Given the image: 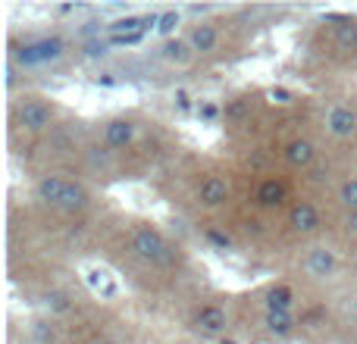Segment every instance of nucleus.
Listing matches in <instances>:
<instances>
[{
	"instance_id": "obj_5",
	"label": "nucleus",
	"mask_w": 357,
	"mask_h": 344,
	"mask_svg": "<svg viewBox=\"0 0 357 344\" xmlns=\"http://www.w3.org/2000/svg\"><path fill=\"white\" fill-rule=\"evenodd\" d=\"M326 129L333 132L335 138H351L357 132V116L354 110H348V107H333L326 116Z\"/></svg>"
},
{
	"instance_id": "obj_2",
	"label": "nucleus",
	"mask_w": 357,
	"mask_h": 344,
	"mask_svg": "<svg viewBox=\"0 0 357 344\" xmlns=\"http://www.w3.org/2000/svg\"><path fill=\"white\" fill-rule=\"evenodd\" d=\"M132 247H135L138 257L151 260V263H169V260H173V253H169V244L163 241L160 232H154V228H138Z\"/></svg>"
},
{
	"instance_id": "obj_1",
	"label": "nucleus",
	"mask_w": 357,
	"mask_h": 344,
	"mask_svg": "<svg viewBox=\"0 0 357 344\" xmlns=\"http://www.w3.org/2000/svg\"><path fill=\"white\" fill-rule=\"evenodd\" d=\"M63 54H66V41L63 38H35V41H25L19 47H13L10 60L22 69H38V66L56 63Z\"/></svg>"
},
{
	"instance_id": "obj_17",
	"label": "nucleus",
	"mask_w": 357,
	"mask_h": 344,
	"mask_svg": "<svg viewBox=\"0 0 357 344\" xmlns=\"http://www.w3.org/2000/svg\"><path fill=\"white\" fill-rule=\"evenodd\" d=\"M266 332L270 335H289L295 329V316L291 313H266Z\"/></svg>"
},
{
	"instance_id": "obj_22",
	"label": "nucleus",
	"mask_w": 357,
	"mask_h": 344,
	"mask_svg": "<svg viewBox=\"0 0 357 344\" xmlns=\"http://www.w3.org/2000/svg\"><path fill=\"white\" fill-rule=\"evenodd\" d=\"M3 85H6V91H13V88H16V63H13V60L3 63Z\"/></svg>"
},
{
	"instance_id": "obj_11",
	"label": "nucleus",
	"mask_w": 357,
	"mask_h": 344,
	"mask_svg": "<svg viewBox=\"0 0 357 344\" xmlns=\"http://www.w3.org/2000/svg\"><path fill=\"white\" fill-rule=\"evenodd\" d=\"M285 160H289L291 166H310V163L317 160V150H314L310 141L298 138V141H291L289 148H285Z\"/></svg>"
},
{
	"instance_id": "obj_10",
	"label": "nucleus",
	"mask_w": 357,
	"mask_h": 344,
	"mask_svg": "<svg viewBox=\"0 0 357 344\" xmlns=\"http://www.w3.org/2000/svg\"><path fill=\"white\" fill-rule=\"evenodd\" d=\"M63 191H66V182H63L60 175H44L41 182H38V201H44V203H54V207H60V201H63Z\"/></svg>"
},
{
	"instance_id": "obj_14",
	"label": "nucleus",
	"mask_w": 357,
	"mask_h": 344,
	"mask_svg": "<svg viewBox=\"0 0 357 344\" xmlns=\"http://www.w3.org/2000/svg\"><path fill=\"white\" fill-rule=\"evenodd\" d=\"M191 44L182 41V38H169L167 44H163V60L167 63H176V66H185V63L191 60Z\"/></svg>"
},
{
	"instance_id": "obj_21",
	"label": "nucleus",
	"mask_w": 357,
	"mask_h": 344,
	"mask_svg": "<svg viewBox=\"0 0 357 344\" xmlns=\"http://www.w3.org/2000/svg\"><path fill=\"white\" fill-rule=\"evenodd\" d=\"M182 22V13H176V10H169V13H163L160 19H157V31H160V35H173L176 31V25Z\"/></svg>"
},
{
	"instance_id": "obj_18",
	"label": "nucleus",
	"mask_w": 357,
	"mask_h": 344,
	"mask_svg": "<svg viewBox=\"0 0 357 344\" xmlns=\"http://www.w3.org/2000/svg\"><path fill=\"white\" fill-rule=\"evenodd\" d=\"M339 203H342V207H348L351 213H357V178H348V182H342Z\"/></svg>"
},
{
	"instance_id": "obj_29",
	"label": "nucleus",
	"mask_w": 357,
	"mask_h": 344,
	"mask_svg": "<svg viewBox=\"0 0 357 344\" xmlns=\"http://www.w3.org/2000/svg\"><path fill=\"white\" fill-rule=\"evenodd\" d=\"M220 344H238V341H220Z\"/></svg>"
},
{
	"instance_id": "obj_12",
	"label": "nucleus",
	"mask_w": 357,
	"mask_h": 344,
	"mask_svg": "<svg viewBox=\"0 0 357 344\" xmlns=\"http://www.w3.org/2000/svg\"><path fill=\"white\" fill-rule=\"evenodd\" d=\"M216 41H220V35H216L213 25H195L188 35V44L195 50H201V54H207V50L216 47Z\"/></svg>"
},
{
	"instance_id": "obj_3",
	"label": "nucleus",
	"mask_w": 357,
	"mask_h": 344,
	"mask_svg": "<svg viewBox=\"0 0 357 344\" xmlns=\"http://www.w3.org/2000/svg\"><path fill=\"white\" fill-rule=\"evenodd\" d=\"M16 119H19V125H22V129H29V132H44V129L50 125V107L41 104V100H25V104L19 107Z\"/></svg>"
},
{
	"instance_id": "obj_24",
	"label": "nucleus",
	"mask_w": 357,
	"mask_h": 344,
	"mask_svg": "<svg viewBox=\"0 0 357 344\" xmlns=\"http://www.w3.org/2000/svg\"><path fill=\"white\" fill-rule=\"evenodd\" d=\"M207 238L213 241V244H220V247H229V244H232V241H229V235H222V232H213V228H210V232H207Z\"/></svg>"
},
{
	"instance_id": "obj_20",
	"label": "nucleus",
	"mask_w": 357,
	"mask_h": 344,
	"mask_svg": "<svg viewBox=\"0 0 357 344\" xmlns=\"http://www.w3.org/2000/svg\"><path fill=\"white\" fill-rule=\"evenodd\" d=\"M110 47H113L110 41H100V38H91V41L82 44V54L91 56V60H98V56H107V54H110Z\"/></svg>"
},
{
	"instance_id": "obj_19",
	"label": "nucleus",
	"mask_w": 357,
	"mask_h": 344,
	"mask_svg": "<svg viewBox=\"0 0 357 344\" xmlns=\"http://www.w3.org/2000/svg\"><path fill=\"white\" fill-rule=\"evenodd\" d=\"M342 50H357V25L354 22H345L339 25V35H335Z\"/></svg>"
},
{
	"instance_id": "obj_30",
	"label": "nucleus",
	"mask_w": 357,
	"mask_h": 344,
	"mask_svg": "<svg viewBox=\"0 0 357 344\" xmlns=\"http://www.w3.org/2000/svg\"><path fill=\"white\" fill-rule=\"evenodd\" d=\"M104 344H119V341H104Z\"/></svg>"
},
{
	"instance_id": "obj_23",
	"label": "nucleus",
	"mask_w": 357,
	"mask_h": 344,
	"mask_svg": "<svg viewBox=\"0 0 357 344\" xmlns=\"http://www.w3.org/2000/svg\"><path fill=\"white\" fill-rule=\"evenodd\" d=\"M270 100L273 104H291V91H285V88H270Z\"/></svg>"
},
{
	"instance_id": "obj_16",
	"label": "nucleus",
	"mask_w": 357,
	"mask_h": 344,
	"mask_svg": "<svg viewBox=\"0 0 357 344\" xmlns=\"http://www.w3.org/2000/svg\"><path fill=\"white\" fill-rule=\"evenodd\" d=\"M282 197H285V188H282V182H276V178L264 182L257 191V201L264 203V207H276V203H282Z\"/></svg>"
},
{
	"instance_id": "obj_4",
	"label": "nucleus",
	"mask_w": 357,
	"mask_h": 344,
	"mask_svg": "<svg viewBox=\"0 0 357 344\" xmlns=\"http://www.w3.org/2000/svg\"><path fill=\"white\" fill-rule=\"evenodd\" d=\"M335 266H339V260H335V253L329 251V247H314V251L304 257V272H307L310 279H329L335 272Z\"/></svg>"
},
{
	"instance_id": "obj_28",
	"label": "nucleus",
	"mask_w": 357,
	"mask_h": 344,
	"mask_svg": "<svg viewBox=\"0 0 357 344\" xmlns=\"http://www.w3.org/2000/svg\"><path fill=\"white\" fill-rule=\"evenodd\" d=\"M201 113H204V116H207V119H210V116H216V107H210V104H207V107H204V110H201Z\"/></svg>"
},
{
	"instance_id": "obj_25",
	"label": "nucleus",
	"mask_w": 357,
	"mask_h": 344,
	"mask_svg": "<svg viewBox=\"0 0 357 344\" xmlns=\"http://www.w3.org/2000/svg\"><path fill=\"white\" fill-rule=\"evenodd\" d=\"M345 232H348V235H357V213H348V219H345Z\"/></svg>"
},
{
	"instance_id": "obj_13",
	"label": "nucleus",
	"mask_w": 357,
	"mask_h": 344,
	"mask_svg": "<svg viewBox=\"0 0 357 344\" xmlns=\"http://www.w3.org/2000/svg\"><path fill=\"white\" fill-rule=\"evenodd\" d=\"M85 203H88V191H85V185H79V182H66V191H63L60 210H66V213H75V210H82Z\"/></svg>"
},
{
	"instance_id": "obj_27",
	"label": "nucleus",
	"mask_w": 357,
	"mask_h": 344,
	"mask_svg": "<svg viewBox=\"0 0 357 344\" xmlns=\"http://www.w3.org/2000/svg\"><path fill=\"white\" fill-rule=\"evenodd\" d=\"M178 107H182V110H188V94L178 91Z\"/></svg>"
},
{
	"instance_id": "obj_8",
	"label": "nucleus",
	"mask_w": 357,
	"mask_h": 344,
	"mask_svg": "<svg viewBox=\"0 0 357 344\" xmlns=\"http://www.w3.org/2000/svg\"><path fill=\"white\" fill-rule=\"evenodd\" d=\"M226 197H229L226 178L210 175V178H204L201 182V203L204 207H220V203H226Z\"/></svg>"
},
{
	"instance_id": "obj_6",
	"label": "nucleus",
	"mask_w": 357,
	"mask_h": 344,
	"mask_svg": "<svg viewBox=\"0 0 357 344\" xmlns=\"http://www.w3.org/2000/svg\"><path fill=\"white\" fill-rule=\"evenodd\" d=\"M135 123H129V119H113V123H107L104 129V141L110 144V148H126V144L135 141Z\"/></svg>"
},
{
	"instance_id": "obj_9",
	"label": "nucleus",
	"mask_w": 357,
	"mask_h": 344,
	"mask_svg": "<svg viewBox=\"0 0 357 344\" xmlns=\"http://www.w3.org/2000/svg\"><path fill=\"white\" fill-rule=\"evenodd\" d=\"M197 329L207 335H220L226 332V310L222 307H201V313H197Z\"/></svg>"
},
{
	"instance_id": "obj_15",
	"label": "nucleus",
	"mask_w": 357,
	"mask_h": 344,
	"mask_svg": "<svg viewBox=\"0 0 357 344\" xmlns=\"http://www.w3.org/2000/svg\"><path fill=\"white\" fill-rule=\"evenodd\" d=\"M291 301H295L291 288H273L266 295V313H291Z\"/></svg>"
},
{
	"instance_id": "obj_7",
	"label": "nucleus",
	"mask_w": 357,
	"mask_h": 344,
	"mask_svg": "<svg viewBox=\"0 0 357 344\" xmlns=\"http://www.w3.org/2000/svg\"><path fill=\"white\" fill-rule=\"evenodd\" d=\"M289 222H291V228H295V232L310 235V232H317V228H320V213H317L310 203H298V207H291Z\"/></svg>"
},
{
	"instance_id": "obj_26",
	"label": "nucleus",
	"mask_w": 357,
	"mask_h": 344,
	"mask_svg": "<svg viewBox=\"0 0 357 344\" xmlns=\"http://www.w3.org/2000/svg\"><path fill=\"white\" fill-rule=\"evenodd\" d=\"M226 113H229V116H241V113H245V104H232Z\"/></svg>"
}]
</instances>
